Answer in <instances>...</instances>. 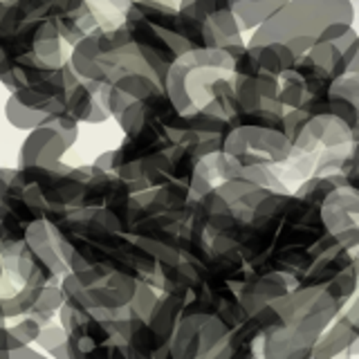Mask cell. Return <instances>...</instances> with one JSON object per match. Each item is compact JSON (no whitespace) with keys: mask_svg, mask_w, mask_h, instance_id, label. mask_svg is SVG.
Masks as SVG:
<instances>
[{"mask_svg":"<svg viewBox=\"0 0 359 359\" xmlns=\"http://www.w3.org/2000/svg\"><path fill=\"white\" fill-rule=\"evenodd\" d=\"M334 20L355 22L351 0H287L261 25L247 45L285 43L297 56L306 54L317 43L319 32Z\"/></svg>","mask_w":359,"mask_h":359,"instance_id":"cell-1","label":"cell"},{"mask_svg":"<svg viewBox=\"0 0 359 359\" xmlns=\"http://www.w3.org/2000/svg\"><path fill=\"white\" fill-rule=\"evenodd\" d=\"M67 149L70 144L65 142L63 130L52 123H41L22 144L20 162L22 166H54L61 160V153Z\"/></svg>","mask_w":359,"mask_h":359,"instance_id":"cell-2","label":"cell"},{"mask_svg":"<svg viewBox=\"0 0 359 359\" xmlns=\"http://www.w3.org/2000/svg\"><path fill=\"white\" fill-rule=\"evenodd\" d=\"M355 341H359V330L357 325L341 314L330 328H325L321 332V337L317 339V344L312 346V357L317 359H330L337 357L339 353H344L348 346H353Z\"/></svg>","mask_w":359,"mask_h":359,"instance_id":"cell-3","label":"cell"},{"mask_svg":"<svg viewBox=\"0 0 359 359\" xmlns=\"http://www.w3.org/2000/svg\"><path fill=\"white\" fill-rule=\"evenodd\" d=\"M285 3L287 0H231V11L241 29H254Z\"/></svg>","mask_w":359,"mask_h":359,"instance_id":"cell-4","label":"cell"},{"mask_svg":"<svg viewBox=\"0 0 359 359\" xmlns=\"http://www.w3.org/2000/svg\"><path fill=\"white\" fill-rule=\"evenodd\" d=\"M252 48L256 50L258 67L272 76H280L297 63V54L285 43H265V45H252Z\"/></svg>","mask_w":359,"mask_h":359,"instance_id":"cell-5","label":"cell"},{"mask_svg":"<svg viewBox=\"0 0 359 359\" xmlns=\"http://www.w3.org/2000/svg\"><path fill=\"white\" fill-rule=\"evenodd\" d=\"M7 119L14 123L16 128H25V130H34L36 126H41V123L48 121V112L41 110V108H32L27 104H22V101L11 95L7 99Z\"/></svg>","mask_w":359,"mask_h":359,"instance_id":"cell-6","label":"cell"},{"mask_svg":"<svg viewBox=\"0 0 359 359\" xmlns=\"http://www.w3.org/2000/svg\"><path fill=\"white\" fill-rule=\"evenodd\" d=\"M36 339L50 355H54V357H65L67 355L65 346L70 339H67L65 328H59V325H48V328H41Z\"/></svg>","mask_w":359,"mask_h":359,"instance_id":"cell-7","label":"cell"},{"mask_svg":"<svg viewBox=\"0 0 359 359\" xmlns=\"http://www.w3.org/2000/svg\"><path fill=\"white\" fill-rule=\"evenodd\" d=\"M39 332H41V323L36 321V319H25V321H20V323H16L14 328H11V334L16 337V339H20L22 344H29V341H34L39 337Z\"/></svg>","mask_w":359,"mask_h":359,"instance_id":"cell-8","label":"cell"},{"mask_svg":"<svg viewBox=\"0 0 359 359\" xmlns=\"http://www.w3.org/2000/svg\"><path fill=\"white\" fill-rule=\"evenodd\" d=\"M348 74H359V48H357V54H355L351 67H348Z\"/></svg>","mask_w":359,"mask_h":359,"instance_id":"cell-9","label":"cell"},{"mask_svg":"<svg viewBox=\"0 0 359 359\" xmlns=\"http://www.w3.org/2000/svg\"><path fill=\"white\" fill-rule=\"evenodd\" d=\"M355 250H357V254H353V256H355V258H357V261H359V245L355 247Z\"/></svg>","mask_w":359,"mask_h":359,"instance_id":"cell-10","label":"cell"}]
</instances>
